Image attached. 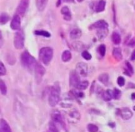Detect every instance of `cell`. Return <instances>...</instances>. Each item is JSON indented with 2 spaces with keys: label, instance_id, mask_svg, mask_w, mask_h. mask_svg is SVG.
Instances as JSON below:
<instances>
[{
  "label": "cell",
  "instance_id": "30",
  "mask_svg": "<svg viewBox=\"0 0 135 132\" xmlns=\"http://www.w3.org/2000/svg\"><path fill=\"white\" fill-rule=\"evenodd\" d=\"M49 132H59L56 125L53 121H51L49 123Z\"/></svg>",
  "mask_w": 135,
  "mask_h": 132
},
{
  "label": "cell",
  "instance_id": "29",
  "mask_svg": "<svg viewBox=\"0 0 135 132\" xmlns=\"http://www.w3.org/2000/svg\"><path fill=\"white\" fill-rule=\"evenodd\" d=\"M35 34L38 36H42L45 37H50L51 34L48 31L46 30H36L35 31Z\"/></svg>",
  "mask_w": 135,
  "mask_h": 132
},
{
  "label": "cell",
  "instance_id": "16",
  "mask_svg": "<svg viewBox=\"0 0 135 132\" xmlns=\"http://www.w3.org/2000/svg\"><path fill=\"white\" fill-rule=\"evenodd\" d=\"M49 0H36V6L39 11H43L47 6Z\"/></svg>",
  "mask_w": 135,
  "mask_h": 132
},
{
  "label": "cell",
  "instance_id": "26",
  "mask_svg": "<svg viewBox=\"0 0 135 132\" xmlns=\"http://www.w3.org/2000/svg\"><path fill=\"white\" fill-rule=\"evenodd\" d=\"M109 78V75L107 74V73L101 74L99 75V80L102 84H105V85H107V84H108Z\"/></svg>",
  "mask_w": 135,
  "mask_h": 132
},
{
  "label": "cell",
  "instance_id": "31",
  "mask_svg": "<svg viewBox=\"0 0 135 132\" xmlns=\"http://www.w3.org/2000/svg\"><path fill=\"white\" fill-rule=\"evenodd\" d=\"M98 51L99 53L100 54L101 57H104L106 53V46L104 44H101L100 45L99 47L98 48Z\"/></svg>",
  "mask_w": 135,
  "mask_h": 132
},
{
  "label": "cell",
  "instance_id": "11",
  "mask_svg": "<svg viewBox=\"0 0 135 132\" xmlns=\"http://www.w3.org/2000/svg\"><path fill=\"white\" fill-rule=\"evenodd\" d=\"M35 71L36 77H37V80H40V81H41L42 80V77L45 75V72H46L45 68L41 64H37L35 68Z\"/></svg>",
  "mask_w": 135,
  "mask_h": 132
},
{
  "label": "cell",
  "instance_id": "34",
  "mask_svg": "<svg viewBox=\"0 0 135 132\" xmlns=\"http://www.w3.org/2000/svg\"><path fill=\"white\" fill-rule=\"evenodd\" d=\"M81 56L84 58V59H85L86 60H89L91 59L92 57L91 55L88 52V51H83L81 53Z\"/></svg>",
  "mask_w": 135,
  "mask_h": 132
},
{
  "label": "cell",
  "instance_id": "9",
  "mask_svg": "<svg viewBox=\"0 0 135 132\" xmlns=\"http://www.w3.org/2000/svg\"><path fill=\"white\" fill-rule=\"evenodd\" d=\"M21 24V23L20 16L17 14L14 15L11 22V24H10L11 29L13 30H18L20 29Z\"/></svg>",
  "mask_w": 135,
  "mask_h": 132
},
{
  "label": "cell",
  "instance_id": "41",
  "mask_svg": "<svg viewBox=\"0 0 135 132\" xmlns=\"http://www.w3.org/2000/svg\"><path fill=\"white\" fill-rule=\"evenodd\" d=\"M61 2H62V0H58V2L56 3V7H59L60 6Z\"/></svg>",
  "mask_w": 135,
  "mask_h": 132
},
{
  "label": "cell",
  "instance_id": "24",
  "mask_svg": "<svg viewBox=\"0 0 135 132\" xmlns=\"http://www.w3.org/2000/svg\"><path fill=\"white\" fill-rule=\"evenodd\" d=\"M102 97H103V99H104V101H109L113 98L112 91L108 90L105 91H103V94H102Z\"/></svg>",
  "mask_w": 135,
  "mask_h": 132
},
{
  "label": "cell",
  "instance_id": "28",
  "mask_svg": "<svg viewBox=\"0 0 135 132\" xmlns=\"http://www.w3.org/2000/svg\"><path fill=\"white\" fill-rule=\"evenodd\" d=\"M0 92L3 95H6L7 92V88L6 83L2 80H0Z\"/></svg>",
  "mask_w": 135,
  "mask_h": 132
},
{
  "label": "cell",
  "instance_id": "37",
  "mask_svg": "<svg viewBox=\"0 0 135 132\" xmlns=\"http://www.w3.org/2000/svg\"><path fill=\"white\" fill-rule=\"evenodd\" d=\"M126 67H127V71H128L131 74H132L134 72V70H133V68H132V65H131L128 62H126Z\"/></svg>",
  "mask_w": 135,
  "mask_h": 132
},
{
  "label": "cell",
  "instance_id": "1",
  "mask_svg": "<svg viewBox=\"0 0 135 132\" xmlns=\"http://www.w3.org/2000/svg\"><path fill=\"white\" fill-rule=\"evenodd\" d=\"M21 63L25 68L32 72L35 70L37 63L35 59L29 54L28 51H25L21 55Z\"/></svg>",
  "mask_w": 135,
  "mask_h": 132
},
{
  "label": "cell",
  "instance_id": "20",
  "mask_svg": "<svg viewBox=\"0 0 135 132\" xmlns=\"http://www.w3.org/2000/svg\"><path fill=\"white\" fill-rule=\"evenodd\" d=\"M105 5L106 2H105L104 0H100L99 2L97 3V6H96L95 11L97 13H101L103 12L105 9Z\"/></svg>",
  "mask_w": 135,
  "mask_h": 132
},
{
  "label": "cell",
  "instance_id": "7",
  "mask_svg": "<svg viewBox=\"0 0 135 132\" xmlns=\"http://www.w3.org/2000/svg\"><path fill=\"white\" fill-rule=\"evenodd\" d=\"M76 72L81 77H85L88 75V64L83 62L78 63L76 67Z\"/></svg>",
  "mask_w": 135,
  "mask_h": 132
},
{
  "label": "cell",
  "instance_id": "48",
  "mask_svg": "<svg viewBox=\"0 0 135 132\" xmlns=\"http://www.w3.org/2000/svg\"><path fill=\"white\" fill-rule=\"evenodd\" d=\"M0 112H1V110H0Z\"/></svg>",
  "mask_w": 135,
  "mask_h": 132
},
{
  "label": "cell",
  "instance_id": "4",
  "mask_svg": "<svg viewBox=\"0 0 135 132\" xmlns=\"http://www.w3.org/2000/svg\"><path fill=\"white\" fill-rule=\"evenodd\" d=\"M14 46L17 50H21L24 47L25 37L22 32H17L15 33L13 40Z\"/></svg>",
  "mask_w": 135,
  "mask_h": 132
},
{
  "label": "cell",
  "instance_id": "8",
  "mask_svg": "<svg viewBox=\"0 0 135 132\" xmlns=\"http://www.w3.org/2000/svg\"><path fill=\"white\" fill-rule=\"evenodd\" d=\"M80 76L77 74L76 70L72 71L70 74V84L72 87H77L78 85L80 83Z\"/></svg>",
  "mask_w": 135,
  "mask_h": 132
},
{
  "label": "cell",
  "instance_id": "39",
  "mask_svg": "<svg viewBox=\"0 0 135 132\" xmlns=\"http://www.w3.org/2000/svg\"><path fill=\"white\" fill-rule=\"evenodd\" d=\"M3 43H4V40H3V36H2V33L0 30V48L2 47V46H3Z\"/></svg>",
  "mask_w": 135,
  "mask_h": 132
},
{
  "label": "cell",
  "instance_id": "36",
  "mask_svg": "<svg viewBox=\"0 0 135 132\" xmlns=\"http://www.w3.org/2000/svg\"><path fill=\"white\" fill-rule=\"evenodd\" d=\"M117 84L120 87L124 86V84H125V80H124V78L122 77V76H119L117 78Z\"/></svg>",
  "mask_w": 135,
  "mask_h": 132
},
{
  "label": "cell",
  "instance_id": "12",
  "mask_svg": "<svg viewBox=\"0 0 135 132\" xmlns=\"http://www.w3.org/2000/svg\"><path fill=\"white\" fill-rule=\"evenodd\" d=\"M68 116H69V118L70 121L74 123L78 122L80 120V118H81L80 113L77 110H73L72 111H71L69 114H68Z\"/></svg>",
  "mask_w": 135,
  "mask_h": 132
},
{
  "label": "cell",
  "instance_id": "5",
  "mask_svg": "<svg viewBox=\"0 0 135 132\" xmlns=\"http://www.w3.org/2000/svg\"><path fill=\"white\" fill-rule=\"evenodd\" d=\"M51 117L52 120L54 122V123H57V124H59L62 128H64V129H65L66 131H67L66 129V123H65L64 120V118L62 116V114L60 113V112L58 111H54L51 114Z\"/></svg>",
  "mask_w": 135,
  "mask_h": 132
},
{
  "label": "cell",
  "instance_id": "42",
  "mask_svg": "<svg viewBox=\"0 0 135 132\" xmlns=\"http://www.w3.org/2000/svg\"><path fill=\"white\" fill-rule=\"evenodd\" d=\"M64 2H68V3H72L74 2V0H64Z\"/></svg>",
  "mask_w": 135,
  "mask_h": 132
},
{
  "label": "cell",
  "instance_id": "10",
  "mask_svg": "<svg viewBox=\"0 0 135 132\" xmlns=\"http://www.w3.org/2000/svg\"><path fill=\"white\" fill-rule=\"evenodd\" d=\"M119 115L124 120H128L132 117V112L128 108H123L119 110Z\"/></svg>",
  "mask_w": 135,
  "mask_h": 132
},
{
  "label": "cell",
  "instance_id": "43",
  "mask_svg": "<svg viewBox=\"0 0 135 132\" xmlns=\"http://www.w3.org/2000/svg\"><path fill=\"white\" fill-rule=\"evenodd\" d=\"M131 98H132V99H134V100H135V93H133V94L131 95Z\"/></svg>",
  "mask_w": 135,
  "mask_h": 132
},
{
  "label": "cell",
  "instance_id": "40",
  "mask_svg": "<svg viewBox=\"0 0 135 132\" xmlns=\"http://www.w3.org/2000/svg\"><path fill=\"white\" fill-rule=\"evenodd\" d=\"M131 60H135V50L132 51V54H131Z\"/></svg>",
  "mask_w": 135,
  "mask_h": 132
},
{
  "label": "cell",
  "instance_id": "3",
  "mask_svg": "<svg viewBox=\"0 0 135 132\" xmlns=\"http://www.w3.org/2000/svg\"><path fill=\"white\" fill-rule=\"evenodd\" d=\"M60 101V90L56 86L51 88L49 97V103L50 107H55Z\"/></svg>",
  "mask_w": 135,
  "mask_h": 132
},
{
  "label": "cell",
  "instance_id": "14",
  "mask_svg": "<svg viewBox=\"0 0 135 132\" xmlns=\"http://www.w3.org/2000/svg\"><path fill=\"white\" fill-rule=\"evenodd\" d=\"M108 26L107 22L103 20H100L95 23L91 26L93 28H96V29H103V28H107Z\"/></svg>",
  "mask_w": 135,
  "mask_h": 132
},
{
  "label": "cell",
  "instance_id": "2",
  "mask_svg": "<svg viewBox=\"0 0 135 132\" xmlns=\"http://www.w3.org/2000/svg\"><path fill=\"white\" fill-rule=\"evenodd\" d=\"M53 57V50L50 47H42L39 51L40 60L45 64H48Z\"/></svg>",
  "mask_w": 135,
  "mask_h": 132
},
{
  "label": "cell",
  "instance_id": "32",
  "mask_svg": "<svg viewBox=\"0 0 135 132\" xmlns=\"http://www.w3.org/2000/svg\"><path fill=\"white\" fill-rule=\"evenodd\" d=\"M113 93V98L115 99H120V96H121V92L119 90L115 88L114 89L113 91H112Z\"/></svg>",
  "mask_w": 135,
  "mask_h": 132
},
{
  "label": "cell",
  "instance_id": "19",
  "mask_svg": "<svg viewBox=\"0 0 135 132\" xmlns=\"http://www.w3.org/2000/svg\"><path fill=\"white\" fill-rule=\"evenodd\" d=\"M108 29L107 28H103V29H98L97 32V36L100 40H103L105 38L106 36L108 34Z\"/></svg>",
  "mask_w": 135,
  "mask_h": 132
},
{
  "label": "cell",
  "instance_id": "27",
  "mask_svg": "<svg viewBox=\"0 0 135 132\" xmlns=\"http://www.w3.org/2000/svg\"><path fill=\"white\" fill-rule=\"evenodd\" d=\"M88 86H89V82L88 81H80L76 89L81 91V90H85V89H87Z\"/></svg>",
  "mask_w": 135,
  "mask_h": 132
},
{
  "label": "cell",
  "instance_id": "22",
  "mask_svg": "<svg viewBox=\"0 0 135 132\" xmlns=\"http://www.w3.org/2000/svg\"><path fill=\"white\" fill-rule=\"evenodd\" d=\"M9 15L8 14L6 13H2L0 15V24L1 25L6 24L9 20Z\"/></svg>",
  "mask_w": 135,
  "mask_h": 132
},
{
  "label": "cell",
  "instance_id": "38",
  "mask_svg": "<svg viewBox=\"0 0 135 132\" xmlns=\"http://www.w3.org/2000/svg\"><path fill=\"white\" fill-rule=\"evenodd\" d=\"M128 46L131 47H135V37H133V38L131 39V40H130L129 42L128 43Z\"/></svg>",
  "mask_w": 135,
  "mask_h": 132
},
{
  "label": "cell",
  "instance_id": "46",
  "mask_svg": "<svg viewBox=\"0 0 135 132\" xmlns=\"http://www.w3.org/2000/svg\"><path fill=\"white\" fill-rule=\"evenodd\" d=\"M134 110H135V107H134Z\"/></svg>",
  "mask_w": 135,
  "mask_h": 132
},
{
  "label": "cell",
  "instance_id": "23",
  "mask_svg": "<svg viewBox=\"0 0 135 132\" xmlns=\"http://www.w3.org/2000/svg\"><path fill=\"white\" fill-rule=\"evenodd\" d=\"M72 47L76 51H81L84 49V45L81 41H74L72 43Z\"/></svg>",
  "mask_w": 135,
  "mask_h": 132
},
{
  "label": "cell",
  "instance_id": "45",
  "mask_svg": "<svg viewBox=\"0 0 135 132\" xmlns=\"http://www.w3.org/2000/svg\"><path fill=\"white\" fill-rule=\"evenodd\" d=\"M0 132H2V129H1V128H0Z\"/></svg>",
  "mask_w": 135,
  "mask_h": 132
},
{
  "label": "cell",
  "instance_id": "47",
  "mask_svg": "<svg viewBox=\"0 0 135 132\" xmlns=\"http://www.w3.org/2000/svg\"><path fill=\"white\" fill-rule=\"evenodd\" d=\"M134 9H135V5H134Z\"/></svg>",
  "mask_w": 135,
  "mask_h": 132
},
{
  "label": "cell",
  "instance_id": "35",
  "mask_svg": "<svg viewBox=\"0 0 135 132\" xmlns=\"http://www.w3.org/2000/svg\"><path fill=\"white\" fill-rule=\"evenodd\" d=\"M6 72H7V70H6V67L2 62H0V76L6 75Z\"/></svg>",
  "mask_w": 135,
  "mask_h": 132
},
{
  "label": "cell",
  "instance_id": "44",
  "mask_svg": "<svg viewBox=\"0 0 135 132\" xmlns=\"http://www.w3.org/2000/svg\"><path fill=\"white\" fill-rule=\"evenodd\" d=\"M83 1H84V0H77V2H80H80H82Z\"/></svg>",
  "mask_w": 135,
  "mask_h": 132
},
{
  "label": "cell",
  "instance_id": "6",
  "mask_svg": "<svg viewBox=\"0 0 135 132\" xmlns=\"http://www.w3.org/2000/svg\"><path fill=\"white\" fill-rule=\"evenodd\" d=\"M28 5H29V0H20L17 9V15L21 16H24L28 7Z\"/></svg>",
  "mask_w": 135,
  "mask_h": 132
},
{
  "label": "cell",
  "instance_id": "33",
  "mask_svg": "<svg viewBox=\"0 0 135 132\" xmlns=\"http://www.w3.org/2000/svg\"><path fill=\"white\" fill-rule=\"evenodd\" d=\"M88 130L89 132H97L99 130V128L95 124H89L88 125Z\"/></svg>",
  "mask_w": 135,
  "mask_h": 132
},
{
  "label": "cell",
  "instance_id": "18",
  "mask_svg": "<svg viewBox=\"0 0 135 132\" xmlns=\"http://www.w3.org/2000/svg\"><path fill=\"white\" fill-rule=\"evenodd\" d=\"M70 38L72 39V40H76V39L80 38L81 36V31L78 28L73 29L70 32Z\"/></svg>",
  "mask_w": 135,
  "mask_h": 132
},
{
  "label": "cell",
  "instance_id": "17",
  "mask_svg": "<svg viewBox=\"0 0 135 132\" xmlns=\"http://www.w3.org/2000/svg\"><path fill=\"white\" fill-rule=\"evenodd\" d=\"M113 56L117 60H121L123 59V55H122L121 49L119 47H116L113 50Z\"/></svg>",
  "mask_w": 135,
  "mask_h": 132
},
{
  "label": "cell",
  "instance_id": "15",
  "mask_svg": "<svg viewBox=\"0 0 135 132\" xmlns=\"http://www.w3.org/2000/svg\"><path fill=\"white\" fill-rule=\"evenodd\" d=\"M0 128L2 132H12L9 125L4 119H0Z\"/></svg>",
  "mask_w": 135,
  "mask_h": 132
},
{
  "label": "cell",
  "instance_id": "13",
  "mask_svg": "<svg viewBox=\"0 0 135 132\" xmlns=\"http://www.w3.org/2000/svg\"><path fill=\"white\" fill-rule=\"evenodd\" d=\"M61 14L64 15V19L67 21H70L72 19V14L70 10L68 7H63L61 9Z\"/></svg>",
  "mask_w": 135,
  "mask_h": 132
},
{
  "label": "cell",
  "instance_id": "21",
  "mask_svg": "<svg viewBox=\"0 0 135 132\" xmlns=\"http://www.w3.org/2000/svg\"><path fill=\"white\" fill-rule=\"evenodd\" d=\"M71 59H72V53H71V52L69 50H66V51H64L62 53V60L64 62L66 63V62L70 61Z\"/></svg>",
  "mask_w": 135,
  "mask_h": 132
},
{
  "label": "cell",
  "instance_id": "25",
  "mask_svg": "<svg viewBox=\"0 0 135 132\" xmlns=\"http://www.w3.org/2000/svg\"><path fill=\"white\" fill-rule=\"evenodd\" d=\"M112 41L116 45H118L121 41V37L118 32H114L112 34Z\"/></svg>",
  "mask_w": 135,
  "mask_h": 132
}]
</instances>
